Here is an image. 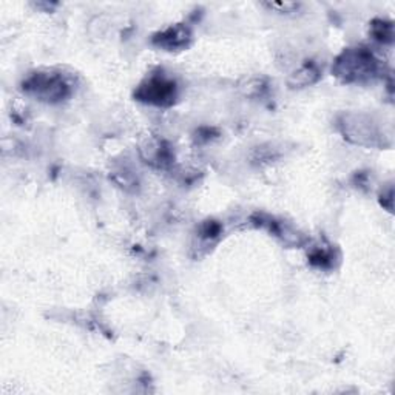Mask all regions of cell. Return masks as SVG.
Wrapping results in <instances>:
<instances>
[{"label":"cell","mask_w":395,"mask_h":395,"mask_svg":"<svg viewBox=\"0 0 395 395\" xmlns=\"http://www.w3.org/2000/svg\"><path fill=\"white\" fill-rule=\"evenodd\" d=\"M223 232V225L216 223V221H206L201 225V237L211 239L221 235Z\"/></svg>","instance_id":"cell-10"},{"label":"cell","mask_w":395,"mask_h":395,"mask_svg":"<svg viewBox=\"0 0 395 395\" xmlns=\"http://www.w3.org/2000/svg\"><path fill=\"white\" fill-rule=\"evenodd\" d=\"M178 96L179 90L177 80L164 73H155L145 77L135 91V98L139 102L155 107H172Z\"/></svg>","instance_id":"cell-4"},{"label":"cell","mask_w":395,"mask_h":395,"mask_svg":"<svg viewBox=\"0 0 395 395\" xmlns=\"http://www.w3.org/2000/svg\"><path fill=\"white\" fill-rule=\"evenodd\" d=\"M340 133L346 141L362 147H385L386 133L378 122L364 113H343L336 121Z\"/></svg>","instance_id":"cell-3"},{"label":"cell","mask_w":395,"mask_h":395,"mask_svg":"<svg viewBox=\"0 0 395 395\" xmlns=\"http://www.w3.org/2000/svg\"><path fill=\"white\" fill-rule=\"evenodd\" d=\"M369 33L377 42L382 43L394 42V24L391 20H385V19L372 20Z\"/></svg>","instance_id":"cell-8"},{"label":"cell","mask_w":395,"mask_h":395,"mask_svg":"<svg viewBox=\"0 0 395 395\" xmlns=\"http://www.w3.org/2000/svg\"><path fill=\"white\" fill-rule=\"evenodd\" d=\"M332 73L345 84H363L383 75V62L368 47H354L336 57Z\"/></svg>","instance_id":"cell-2"},{"label":"cell","mask_w":395,"mask_h":395,"mask_svg":"<svg viewBox=\"0 0 395 395\" xmlns=\"http://www.w3.org/2000/svg\"><path fill=\"white\" fill-rule=\"evenodd\" d=\"M76 79L71 73L59 68H42L30 73L22 82V91L27 96L45 104H59L73 96Z\"/></svg>","instance_id":"cell-1"},{"label":"cell","mask_w":395,"mask_h":395,"mask_svg":"<svg viewBox=\"0 0 395 395\" xmlns=\"http://www.w3.org/2000/svg\"><path fill=\"white\" fill-rule=\"evenodd\" d=\"M334 252L332 248H329V246H317L315 248H312V252L309 255V261L313 266L327 269L334 266Z\"/></svg>","instance_id":"cell-9"},{"label":"cell","mask_w":395,"mask_h":395,"mask_svg":"<svg viewBox=\"0 0 395 395\" xmlns=\"http://www.w3.org/2000/svg\"><path fill=\"white\" fill-rule=\"evenodd\" d=\"M264 6L270 10H275V11H280V13H294L295 10L299 8V3H264Z\"/></svg>","instance_id":"cell-11"},{"label":"cell","mask_w":395,"mask_h":395,"mask_svg":"<svg viewBox=\"0 0 395 395\" xmlns=\"http://www.w3.org/2000/svg\"><path fill=\"white\" fill-rule=\"evenodd\" d=\"M321 77V70L317 62L313 61H306L292 73L289 84L292 87H307L315 84L317 80Z\"/></svg>","instance_id":"cell-6"},{"label":"cell","mask_w":395,"mask_h":395,"mask_svg":"<svg viewBox=\"0 0 395 395\" xmlns=\"http://www.w3.org/2000/svg\"><path fill=\"white\" fill-rule=\"evenodd\" d=\"M142 153H145V159L147 163L155 164L158 167H165L167 164L172 163V151L170 149L163 141H151L149 142L147 149H142Z\"/></svg>","instance_id":"cell-7"},{"label":"cell","mask_w":395,"mask_h":395,"mask_svg":"<svg viewBox=\"0 0 395 395\" xmlns=\"http://www.w3.org/2000/svg\"><path fill=\"white\" fill-rule=\"evenodd\" d=\"M193 33L187 24H174L151 36V43L164 51H182L192 45Z\"/></svg>","instance_id":"cell-5"}]
</instances>
